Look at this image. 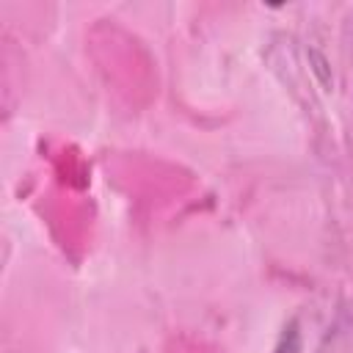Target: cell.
<instances>
[{"instance_id": "cell-1", "label": "cell", "mask_w": 353, "mask_h": 353, "mask_svg": "<svg viewBox=\"0 0 353 353\" xmlns=\"http://www.w3.org/2000/svg\"><path fill=\"white\" fill-rule=\"evenodd\" d=\"M303 350V336H301V325L298 320H290L273 347V353H301Z\"/></svg>"}]
</instances>
